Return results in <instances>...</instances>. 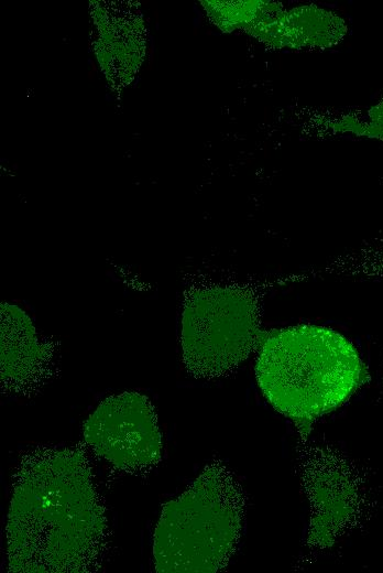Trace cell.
Here are the masks:
<instances>
[{"label": "cell", "instance_id": "3", "mask_svg": "<svg viewBox=\"0 0 383 573\" xmlns=\"http://www.w3.org/2000/svg\"><path fill=\"white\" fill-rule=\"evenodd\" d=\"M244 496L221 462L207 465L176 499L162 505L153 537L157 573H215L239 541Z\"/></svg>", "mask_w": 383, "mask_h": 573}, {"label": "cell", "instance_id": "2", "mask_svg": "<svg viewBox=\"0 0 383 573\" xmlns=\"http://www.w3.org/2000/svg\"><path fill=\"white\" fill-rule=\"evenodd\" d=\"M255 376L269 403L307 437L311 424L344 403L366 372L343 335L324 326L296 325L264 333Z\"/></svg>", "mask_w": 383, "mask_h": 573}, {"label": "cell", "instance_id": "5", "mask_svg": "<svg viewBox=\"0 0 383 573\" xmlns=\"http://www.w3.org/2000/svg\"><path fill=\"white\" fill-rule=\"evenodd\" d=\"M83 439L98 456L125 473L147 471L162 457L155 409L135 391L106 398L85 421Z\"/></svg>", "mask_w": 383, "mask_h": 573}, {"label": "cell", "instance_id": "4", "mask_svg": "<svg viewBox=\"0 0 383 573\" xmlns=\"http://www.w3.org/2000/svg\"><path fill=\"white\" fill-rule=\"evenodd\" d=\"M263 335L256 299L249 289L210 285L186 296L180 343L183 363L193 376L230 372L260 346Z\"/></svg>", "mask_w": 383, "mask_h": 573}, {"label": "cell", "instance_id": "8", "mask_svg": "<svg viewBox=\"0 0 383 573\" xmlns=\"http://www.w3.org/2000/svg\"><path fill=\"white\" fill-rule=\"evenodd\" d=\"M359 271H362L363 273L372 275V277L377 275L380 278H383V259L380 260L379 264H372V266L361 269Z\"/></svg>", "mask_w": 383, "mask_h": 573}, {"label": "cell", "instance_id": "6", "mask_svg": "<svg viewBox=\"0 0 383 573\" xmlns=\"http://www.w3.org/2000/svg\"><path fill=\"white\" fill-rule=\"evenodd\" d=\"M221 4L218 22L242 28L261 41L276 47H325L338 42L344 25L340 18L314 6L283 11L270 1Z\"/></svg>", "mask_w": 383, "mask_h": 573}, {"label": "cell", "instance_id": "7", "mask_svg": "<svg viewBox=\"0 0 383 573\" xmlns=\"http://www.w3.org/2000/svg\"><path fill=\"white\" fill-rule=\"evenodd\" d=\"M1 382L22 392L47 374L52 347L41 342L30 317L14 304H1Z\"/></svg>", "mask_w": 383, "mask_h": 573}, {"label": "cell", "instance_id": "1", "mask_svg": "<svg viewBox=\"0 0 383 573\" xmlns=\"http://www.w3.org/2000/svg\"><path fill=\"white\" fill-rule=\"evenodd\" d=\"M107 529L105 507L80 450L39 451L21 463L6 526L9 572H89Z\"/></svg>", "mask_w": 383, "mask_h": 573}]
</instances>
